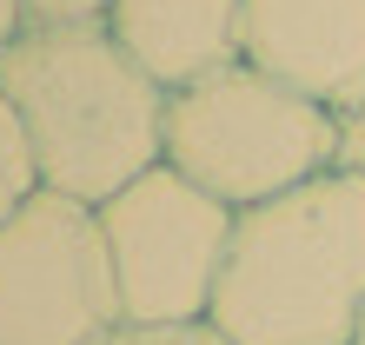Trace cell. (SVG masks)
<instances>
[{"label":"cell","mask_w":365,"mask_h":345,"mask_svg":"<svg viewBox=\"0 0 365 345\" xmlns=\"http://www.w3.org/2000/svg\"><path fill=\"white\" fill-rule=\"evenodd\" d=\"M0 93L27 126L47 192L106 206L166 160V86L133 67L106 20L20 27V40L0 53Z\"/></svg>","instance_id":"obj_1"},{"label":"cell","mask_w":365,"mask_h":345,"mask_svg":"<svg viewBox=\"0 0 365 345\" xmlns=\"http://www.w3.org/2000/svg\"><path fill=\"white\" fill-rule=\"evenodd\" d=\"M365 312V180H319L246 206L212 292V326L232 345H352Z\"/></svg>","instance_id":"obj_2"},{"label":"cell","mask_w":365,"mask_h":345,"mask_svg":"<svg viewBox=\"0 0 365 345\" xmlns=\"http://www.w3.org/2000/svg\"><path fill=\"white\" fill-rule=\"evenodd\" d=\"M166 166L232 212L332 172V113L252 60L166 93Z\"/></svg>","instance_id":"obj_3"},{"label":"cell","mask_w":365,"mask_h":345,"mask_svg":"<svg viewBox=\"0 0 365 345\" xmlns=\"http://www.w3.org/2000/svg\"><path fill=\"white\" fill-rule=\"evenodd\" d=\"M232 212L192 186L173 166H146L133 186H120L100 206L106 259H113V286L126 326H192L212 312L226 252H232Z\"/></svg>","instance_id":"obj_4"},{"label":"cell","mask_w":365,"mask_h":345,"mask_svg":"<svg viewBox=\"0 0 365 345\" xmlns=\"http://www.w3.org/2000/svg\"><path fill=\"white\" fill-rule=\"evenodd\" d=\"M120 326L100 206L40 186L0 220V345H100Z\"/></svg>","instance_id":"obj_5"},{"label":"cell","mask_w":365,"mask_h":345,"mask_svg":"<svg viewBox=\"0 0 365 345\" xmlns=\"http://www.w3.org/2000/svg\"><path fill=\"white\" fill-rule=\"evenodd\" d=\"M246 60L346 113L365 100V0H246Z\"/></svg>","instance_id":"obj_6"},{"label":"cell","mask_w":365,"mask_h":345,"mask_svg":"<svg viewBox=\"0 0 365 345\" xmlns=\"http://www.w3.org/2000/svg\"><path fill=\"white\" fill-rule=\"evenodd\" d=\"M106 34L153 86L180 93L246 60V0H113Z\"/></svg>","instance_id":"obj_7"},{"label":"cell","mask_w":365,"mask_h":345,"mask_svg":"<svg viewBox=\"0 0 365 345\" xmlns=\"http://www.w3.org/2000/svg\"><path fill=\"white\" fill-rule=\"evenodd\" d=\"M40 192V160H34V140L27 126H20L14 100L0 93V220H14L20 206H27Z\"/></svg>","instance_id":"obj_8"},{"label":"cell","mask_w":365,"mask_h":345,"mask_svg":"<svg viewBox=\"0 0 365 345\" xmlns=\"http://www.w3.org/2000/svg\"><path fill=\"white\" fill-rule=\"evenodd\" d=\"M100 345H232L212 319H192V326H120Z\"/></svg>","instance_id":"obj_9"},{"label":"cell","mask_w":365,"mask_h":345,"mask_svg":"<svg viewBox=\"0 0 365 345\" xmlns=\"http://www.w3.org/2000/svg\"><path fill=\"white\" fill-rule=\"evenodd\" d=\"M332 172H352L365 180V100L332 113Z\"/></svg>","instance_id":"obj_10"},{"label":"cell","mask_w":365,"mask_h":345,"mask_svg":"<svg viewBox=\"0 0 365 345\" xmlns=\"http://www.w3.org/2000/svg\"><path fill=\"white\" fill-rule=\"evenodd\" d=\"M113 0H20L27 27H87V20H106Z\"/></svg>","instance_id":"obj_11"},{"label":"cell","mask_w":365,"mask_h":345,"mask_svg":"<svg viewBox=\"0 0 365 345\" xmlns=\"http://www.w3.org/2000/svg\"><path fill=\"white\" fill-rule=\"evenodd\" d=\"M20 27H27V14H20V0H0V53L20 40Z\"/></svg>","instance_id":"obj_12"},{"label":"cell","mask_w":365,"mask_h":345,"mask_svg":"<svg viewBox=\"0 0 365 345\" xmlns=\"http://www.w3.org/2000/svg\"><path fill=\"white\" fill-rule=\"evenodd\" d=\"M352 345H365V312H359V326H352Z\"/></svg>","instance_id":"obj_13"}]
</instances>
